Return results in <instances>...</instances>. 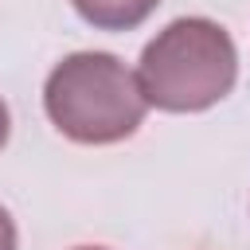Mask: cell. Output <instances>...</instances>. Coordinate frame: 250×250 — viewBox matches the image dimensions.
<instances>
[{
	"instance_id": "277c9868",
	"label": "cell",
	"mask_w": 250,
	"mask_h": 250,
	"mask_svg": "<svg viewBox=\"0 0 250 250\" xmlns=\"http://www.w3.org/2000/svg\"><path fill=\"white\" fill-rule=\"evenodd\" d=\"M20 238H16V223L8 215V207H0V250H16Z\"/></svg>"
},
{
	"instance_id": "6da1fadb",
	"label": "cell",
	"mask_w": 250,
	"mask_h": 250,
	"mask_svg": "<svg viewBox=\"0 0 250 250\" xmlns=\"http://www.w3.org/2000/svg\"><path fill=\"white\" fill-rule=\"evenodd\" d=\"M145 102L164 113H203L238 82V47L207 16H180L160 27L137 62Z\"/></svg>"
},
{
	"instance_id": "8992f818",
	"label": "cell",
	"mask_w": 250,
	"mask_h": 250,
	"mask_svg": "<svg viewBox=\"0 0 250 250\" xmlns=\"http://www.w3.org/2000/svg\"><path fill=\"white\" fill-rule=\"evenodd\" d=\"M74 250H105V246H74Z\"/></svg>"
},
{
	"instance_id": "7a4b0ae2",
	"label": "cell",
	"mask_w": 250,
	"mask_h": 250,
	"mask_svg": "<svg viewBox=\"0 0 250 250\" xmlns=\"http://www.w3.org/2000/svg\"><path fill=\"white\" fill-rule=\"evenodd\" d=\"M51 125L74 145H117L133 137L148 113L137 70L109 51H74L43 82Z\"/></svg>"
},
{
	"instance_id": "5b68a950",
	"label": "cell",
	"mask_w": 250,
	"mask_h": 250,
	"mask_svg": "<svg viewBox=\"0 0 250 250\" xmlns=\"http://www.w3.org/2000/svg\"><path fill=\"white\" fill-rule=\"evenodd\" d=\"M8 133H12V117H8V105H4V98H0V148L8 145Z\"/></svg>"
},
{
	"instance_id": "3957f363",
	"label": "cell",
	"mask_w": 250,
	"mask_h": 250,
	"mask_svg": "<svg viewBox=\"0 0 250 250\" xmlns=\"http://www.w3.org/2000/svg\"><path fill=\"white\" fill-rule=\"evenodd\" d=\"M70 4L98 31H133L156 12L160 0H70Z\"/></svg>"
}]
</instances>
